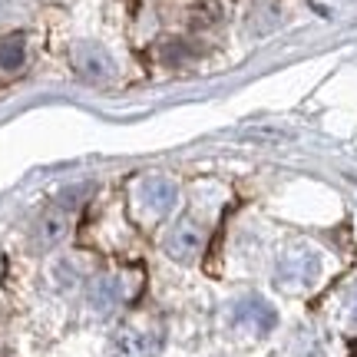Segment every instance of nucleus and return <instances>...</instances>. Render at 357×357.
<instances>
[{
  "label": "nucleus",
  "mask_w": 357,
  "mask_h": 357,
  "mask_svg": "<svg viewBox=\"0 0 357 357\" xmlns=\"http://www.w3.org/2000/svg\"><path fill=\"white\" fill-rule=\"evenodd\" d=\"M202 248H205V229L199 222H192V218H182L166 235V255L176 258V261H192V258H199Z\"/></svg>",
  "instance_id": "nucleus-4"
},
{
  "label": "nucleus",
  "mask_w": 357,
  "mask_h": 357,
  "mask_svg": "<svg viewBox=\"0 0 357 357\" xmlns=\"http://www.w3.org/2000/svg\"><path fill=\"white\" fill-rule=\"evenodd\" d=\"M26 63V40L20 33L0 37V77H13L20 73Z\"/></svg>",
  "instance_id": "nucleus-8"
},
{
  "label": "nucleus",
  "mask_w": 357,
  "mask_h": 357,
  "mask_svg": "<svg viewBox=\"0 0 357 357\" xmlns=\"http://www.w3.org/2000/svg\"><path fill=\"white\" fill-rule=\"evenodd\" d=\"M89 185H79V189H70L63 192L56 202L40 215L37 229H33V242H37V248H53L56 242H63V235L70 231V218H73V212L79 208V202L89 195Z\"/></svg>",
  "instance_id": "nucleus-1"
},
{
  "label": "nucleus",
  "mask_w": 357,
  "mask_h": 357,
  "mask_svg": "<svg viewBox=\"0 0 357 357\" xmlns=\"http://www.w3.org/2000/svg\"><path fill=\"white\" fill-rule=\"evenodd\" d=\"M351 321L357 324V294H354V301H351Z\"/></svg>",
  "instance_id": "nucleus-11"
},
{
  "label": "nucleus",
  "mask_w": 357,
  "mask_h": 357,
  "mask_svg": "<svg viewBox=\"0 0 357 357\" xmlns=\"http://www.w3.org/2000/svg\"><path fill=\"white\" fill-rule=\"evenodd\" d=\"M119 301H123V284H119V278H100L93 284V307H96L100 314H109Z\"/></svg>",
  "instance_id": "nucleus-9"
},
{
  "label": "nucleus",
  "mask_w": 357,
  "mask_h": 357,
  "mask_svg": "<svg viewBox=\"0 0 357 357\" xmlns=\"http://www.w3.org/2000/svg\"><path fill=\"white\" fill-rule=\"evenodd\" d=\"M139 199H142V205L153 212V215H166L169 208L176 205V199H178V189H176V182L172 178H146L142 182V189H139Z\"/></svg>",
  "instance_id": "nucleus-7"
},
{
  "label": "nucleus",
  "mask_w": 357,
  "mask_h": 357,
  "mask_svg": "<svg viewBox=\"0 0 357 357\" xmlns=\"http://www.w3.org/2000/svg\"><path fill=\"white\" fill-rule=\"evenodd\" d=\"M321 275V258L311 248H291L278 261V284L284 288H307Z\"/></svg>",
  "instance_id": "nucleus-3"
},
{
  "label": "nucleus",
  "mask_w": 357,
  "mask_h": 357,
  "mask_svg": "<svg viewBox=\"0 0 357 357\" xmlns=\"http://www.w3.org/2000/svg\"><path fill=\"white\" fill-rule=\"evenodd\" d=\"M70 63H73V73L86 83H106L116 73V60L100 43H77L70 53Z\"/></svg>",
  "instance_id": "nucleus-2"
},
{
  "label": "nucleus",
  "mask_w": 357,
  "mask_h": 357,
  "mask_svg": "<svg viewBox=\"0 0 357 357\" xmlns=\"http://www.w3.org/2000/svg\"><path fill=\"white\" fill-rule=\"evenodd\" d=\"M159 351V337L149 331H126L113 334V341H109V357H155Z\"/></svg>",
  "instance_id": "nucleus-6"
},
{
  "label": "nucleus",
  "mask_w": 357,
  "mask_h": 357,
  "mask_svg": "<svg viewBox=\"0 0 357 357\" xmlns=\"http://www.w3.org/2000/svg\"><path fill=\"white\" fill-rule=\"evenodd\" d=\"M235 324L238 328H245V331L252 334H268L271 328H275V321H278V314H275V307L268 305L265 298H258V294H248V298H242L238 305H235Z\"/></svg>",
  "instance_id": "nucleus-5"
},
{
  "label": "nucleus",
  "mask_w": 357,
  "mask_h": 357,
  "mask_svg": "<svg viewBox=\"0 0 357 357\" xmlns=\"http://www.w3.org/2000/svg\"><path fill=\"white\" fill-rule=\"evenodd\" d=\"M17 7H20V0H0V20L13 17V13H17Z\"/></svg>",
  "instance_id": "nucleus-10"
}]
</instances>
